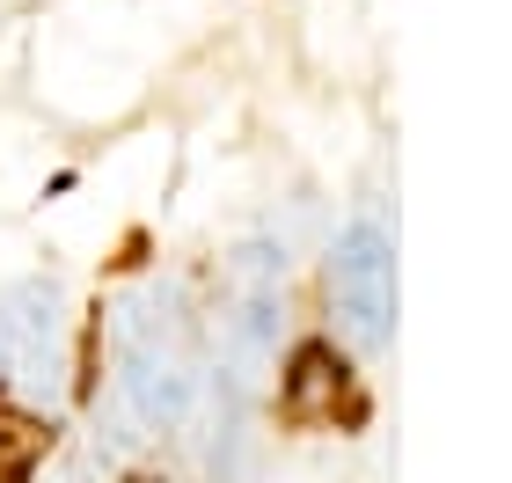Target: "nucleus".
I'll use <instances>...</instances> for the list:
<instances>
[{"label":"nucleus","instance_id":"6","mask_svg":"<svg viewBox=\"0 0 512 483\" xmlns=\"http://www.w3.org/2000/svg\"><path fill=\"white\" fill-rule=\"evenodd\" d=\"M0 359H8V330H0Z\"/></svg>","mask_w":512,"mask_h":483},{"label":"nucleus","instance_id":"4","mask_svg":"<svg viewBox=\"0 0 512 483\" xmlns=\"http://www.w3.org/2000/svg\"><path fill=\"white\" fill-rule=\"evenodd\" d=\"M0 330H8V374L22 388H59V352H66V293L52 279H30L0 301Z\"/></svg>","mask_w":512,"mask_h":483},{"label":"nucleus","instance_id":"1","mask_svg":"<svg viewBox=\"0 0 512 483\" xmlns=\"http://www.w3.org/2000/svg\"><path fill=\"white\" fill-rule=\"evenodd\" d=\"M191 337L183 322H161L147 301L118 308V388L139 425H176L191 403Z\"/></svg>","mask_w":512,"mask_h":483},{"label":"nucleus","instance_id":"2","mask_svg":"<svg viewBox=\"0 0 512 483\" xmlns=\"http://www.w3.org/2000/svg\"><path fill=\"white\" fill-rule=\"evenodd\" d=\"M330 301L344 315L352 344H388L395 337V235L381 220H352L330 249Z\"/></svg>","mask_w":512,"mask_h":483},{"label":"nucleus","instance_id":"3","mask_svg":"<svg viewBox=\"0 0 512 483\" xmlns=\"http://www.w3.org/2000/svg\"><path fill=\"white\" fill-rule=\"evenodd\" d=\"M359 410H366V396H359L352 359H344L330 337L293 344L286 374H278V418L286 425H352Z\"/></svg>","mask_w":512,"mask_h":483},{"label":"nucleus","instance_id":"5","mask_svg":"<svg viewBox=\"0 0 512 483\" xmlns=\"http://www.w3.org/2000/svg\"><path fill=\"white\" fill-rule=\"evenodd\" d=\"M52 454V418L15 396H0V483H30V469Z\"/></svg>","mask_w":512,"mask_h":483}]
</instances>
